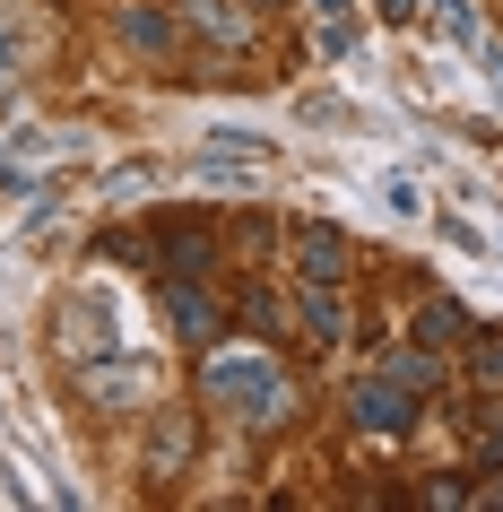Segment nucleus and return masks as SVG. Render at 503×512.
<instances>
[{
  "mask_svg": "<svg viewBox=\"0 0 503 512\" xmlns=\"http://www.w3.org/2000/svg\"><path fill=\"white\" fill-rule=\"evenodd\" d=\"M200 391H209L226 417H243V426H278V417H287V374H278L269 356H243V348H226V356L209 348Z\"/></svg>",
  "mask_w": 503,
  "mask_h": 512,
  "instance_id": "nucleus-1",
  "label": "nucleus"
},
{
  "mask_svg": "<svg viewBox=\"0 0 503 512\" xmlns=\"http://www.w3.org/2000/svg\"><path fill=\"white\" fill-rule=\"evenodd\" d=\"M347 417H356V426L365 434H408L417 426V391H408V382H356V391H347Z\"/></svg>",
  "mask_w": 503,
  "mask_h": 512,
  "instance_id": "nucleus-2",
  "label": "nucleus"
},
{
  "mask_svg": "<svg viewBox=\"0 0 503 512\" xmlns=\"http://www.w3.org/2000/svg\"><path fill=\"white\" fill-rule=\"evenodd\" d=\"M356 270V243L339 226H295V278H313V287H347Z\"/></svg>",
  "mask_w": 503,
  "mask_h": 512,
  "instance_id": "nucleus-3",
  "label": "nucleus"
},
{
  "mask_svg": "<svg viewBox=\"0 0 503 512\" xmlns=\"http://www.w3.org/2000/svg\"><path fill=\"white\" fill-rule=\"evenodd\" d=\"M295 322L313 330V348H339V339H347V304H339V287H313V278H304V287H295Z\"/></svg>",
  "mask_w": 503,
  "mask_h": 512,
  "instance_id": "nucleus-4",
  "label": "nucleus"
},
{
  "mask_svg": "<svg viewBox=\"0 0 503 512\" xmlns=\"http://www.w3.org/2000/svg\"><path fill=\"white\" fill-rule=\"evenodd\" d=\"M165 313H174V330H183L191 348H209L217 330H226V313H217V304L200 296V287H191V278H174V287H165Z\"/></svg>",
  "mask_w": 503,
  "mask_h": 512,
  "instance_id": "nucleus-5",
  "label": "nucleus"
},
{
  "mask_svg": "<svg viewBox=\"0 0 503 512\" xmlns=\"http://www.w3.org/2000/svg\"><path fill=\"white\" fill-rule=\"evenodd\" d=\"M183 469H191V417L165 408V426L148 434V478H183Z\"/></svg>",
  "mask_w": 503,
  "mask_h": 512,
  "instance_id": "nucleus-6",
  "label": "nucleus"
},
{
  "mask_svg": "<svg viewBox=\"0 0 503 512\" xmlns=\"http://www.w3.org/2000/svg\"><path fill=\"white\" fill-rule=\"evenodd\" d=\"M313 27H321V53H347L356 44V9L347 0H313Z\"/></svg>",
  "mask_w": 503,
  "mask_h": 512,
  "instance_id": "nucleus-7",
  "label": "nucleus"
},
{
  "mask_svg": "<svg viewBox=\"0 0 503 512\" xmlns=\"http://www.w3.org/2000/svg\"><path fill=\"white\" fill-rule=\"evenodd\" d=\"M122 35H131L139 53H165V44H174V18H165V9H122Z\"/></svg>",
  "mask_w": 503,
  "mask_h": 512,
  "instance_id": "nucleus-8",
  "label": "nucleus"
},
{
  "mask_svg": "<svg viewBox=\"0 0 503 512\" xmlns=\"http://www.w3.org/2000/svg\"><path fill=\"white\" fill-rule=\"evenodd\" d=\"M460 330H469V322H460V304H425V313H417V348H451Z\"/></svg>",
  "mask_w": 503,
  "mask_h": 512,
  "instance_id": "nucleus-9",
  "label": "nucleus"
},
{
  "mask_svg": "<svg viewBox=\"0 0 503 512\" xmlns=\"http://www.w3.org/2000/svg\"><path fill=\"white\" fill-rule=\"evenodd\" d=\"M469 365L477 382H503V330H469Z\"/></svg>",
  "mask_w": 503,
  "mask_h": 512,
  "instance_id": "nucleus-10",
  "label": "nucleus"
},
{
  "mask_svg": "<svg viewBox=\"0 0 503 512\" xmlns=\"http://www.w3.org/2000/svg\"><path fill=\"white\" fill-rule=\"evenodd\" d=\"M18 79V27H9V18H0V87Z\"/></svg>",
  "mask_w": 503,
  "mask_h": 512,
  "instance_id": "nucleus-11",
  "label": "nucleus"
},
{
  "mask_svg": "<svg viewBox=\"0 0 503 512\" xmlns=\"http://www.w3.org/2000/svg\"><path fill=\"white\" fill-rule=\"evenodd\" d=\"M373 9H382L391 27H408V18H417V0H373Z\"/></svg>",
  "mask_w": 503,
  "mask_h": 512,
  "instance_id": "nucleus-12",
  "label": "nucleus"
}]
</instances>
